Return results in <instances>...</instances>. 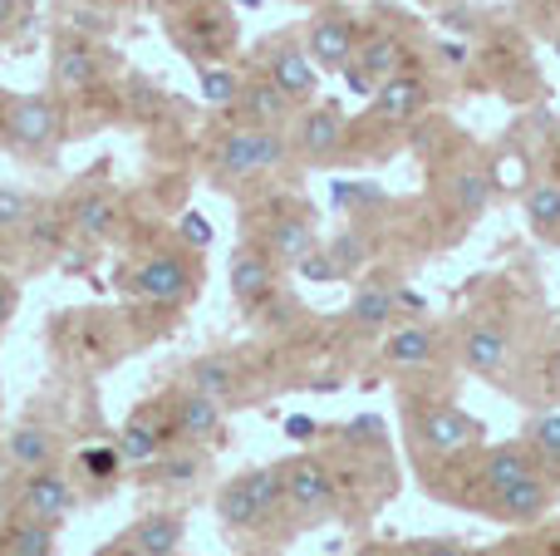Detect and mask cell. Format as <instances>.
Masks as SVG:
<instances>
[{
    "mask_svg": "<svg viewBox=\"0 0 560 556\" xmlns=\"http://www.w3.org/2000/svg\"><path fill=\"white\" fill-rule=\"evenodd\" d=\"M285 502V488H280V473L276 468H256L232 478L222 493H217V518L226 528H252V522H266L271 512Z\"/></svg>",
    "mask_w": 560,
    "mask_h": 556,
    "instance_id": "1",
    "label": "cell"
},
{
    "mask_svg": "<svg viewBox=\"0 0 560 556\" xmlns=\"http://www.w3.org/2000/svg\"><path fill=\"white\" fill-rule=\"evenodd\" d=\"M74 488H69V478H59V473L39 468L25 478V488H20V508H25L30 522H45V528H59V522L74 512Z\"/></svg>",
    "mask_w": 560,
    "mask_h": 556,
    "instance_id": "2",
    "label": "cell"
},
{
    "mask_svg": "<svg viewBox=\"0 0 560 556\" xmlns=\"http://www.w3.org/2000/svg\"><path fill=\"white\" fill-rule=\"evenodd\" d=\"M128 286H133V296H143V301L173 305V301H183V296H187L192 271H187L177 256H153V262H143L133 276H128Z\"/></svg>",
    "mask_w": 560,
    "mask_h": 556,
    "instance_id": "3",
    "label": "cell"
},
{
    "mask_svg": "<svg viewBox=\"0 0 560 556\" xmlns=\"http://www.w3.org/2000/svg\"><path fill=\"white\" fill-rule=\"evenodd\" d=\"M280 488H285V502L295 512H319L335 498V478H329L325 463H315V459L290 463V468L280 473Z\"/></svg>",
    "mask_w": 560,
    "mask_h": 556,
    "instance_id": "4",
    "label": "cell"
},
{
    "mask_svg": "<svg viewBox=\"0 0 560 556\" xmlns=\"http://www.w3.org/2000/svg\"><path fill=\"white\" fill-rule=\"evenodd\" d=\"M305 55L315 59V69H345L354 59V25H349V15H319L310 25Z\"/></svg>",
    "mask_w": 560,
    "mask_h": 556,
    "instance_id": "5",
    "label": "cell"
},
{
    "mask_svg": "<svg viewBox=\"0 0 560 556\" xmlns=\"http://www.w3.org/2000/svg\"><path fill=\"white\" fill-rule=\"evenodd\" d=\"M55 128H59V114L49 99H15L5 108V134L20 148H45L55 138Z\"/></svg>",
    "mask_w": 560,
    "mask_h": 556,
    "instance_id": "6",
    "label": "cell"
},
{
    "mask_svg": "<svg viewBox=\"0 0 560 556\" xmlns=\"http://www.w3.org/2000/svg\"><path fill=\"white\" fill-rule=\"evenodd\" d=\"M423 104H428V84L418 74H404V69L388 74L374 94L378 118H388V124H413V118L423 114Z\"/></svg>",
    "mask_w": 560,
    "mask_h": 556,
    "instance_id": "7",
    "label": "cell"
},
{
    "mask_svg": "<svg viewBox=\"0 0 560 556\" xmlns=\"http://www.w3.org/2000/svg\"><path fill=\"white\" fill-rule=\"evenodd\" d=\"M506 355H512V340H506V331L497 321H482V325H472V331H467L463 360L472 364V370H482V374L506 370Z\"/></svg>",
    "mask_w": 560,
    "mask_h": 556,
    "instance_id": "8",
    "label": "cell"
},
{
    "mask_svg": "<svg viewBox=\"0 0 560 556\" xmlns=\"http://www.w3.org/2000/svg\"><path fill=\"white\" fill-rule=\"evenodd\" d=\"M183 518H173V512H153V518H143L133 528V537H128V547L133 556H177L183 547Z\"/></svg>",
    "mask_w": 560,
    "mask_h": 556,
    "instance_id": "9",
    "label": "cell"
},
{
    "mask_svg": "<svg viewBox=\"0 0 560 556\" xmlns=\"http://www.w3.org/2000/svg\"><path fill=\"white\" fill-rule=\"evenodd\" d=\"M315 59L305 55V45H285L280 55L271 59V84L280 89L285 99H305L315 89Z\"/></svg>",
    "mask_w": 560,
    "mask_h": 556,
    "instance_id": "10",
    "label": "cell"
},
{
    "mask_svg": "<svg viewBox=\"0 0 560 556\" xmlns=\"http://www.w3.org/2000/svg\"><path fill=\"white\" fill-rule=\"evenodd\" d=\"M472 439H477V424L467 419V414H457V409H433L423 419V443L433 453H457V449H467Z\"/></svg>",
    "mask_w": 560,
    "mask_h": 556,
    "instance_id": "11",
    "label": "cell"
},
{
    "mask_svg": "<svg viewBox=\"0 0 560 556\" xmlns=\"http://www.w3.org/2000/svg\"><path fill=\"white\" fill-rule=\"evenodd\" d=\"M236 108H242L246 118H256V128H276L280 118H285L290 99L280 94L271 79H242V94H236Z\"/></svg>",
    "mask_w": 560,
    "mask_h": 556,
    "instance_id": "12",
    "label": "cell"
},
{
    "mask_svg": "<svg viewBox=\"0 0 560 556\" xmlns=\"http://www.w3.org/2000/svg\"><path fill=\"white\" fill-rule=\"evenodd\" d=\"M173 424L183 439H212V433H222V409H217V399L187 390L183 399L173 404Z\"/></svg>",
    "mask_w": 560,
    "mask_h": 556,
    "instance_id": "13",
    "label": "cell"
},
{
    "mask_svg": "<svg viewBox=\"0 0 560 556\" xmlns=\"http://www.w3.org/2000/svg\"><path fill=\"white\" fill-rule=\"evenodd\" d=\"M497 498V512H502L506 522H532V518H541L546 512V502H551V488H546L541 478H522V483H512V488H502V493H492Z\"/></svg>",
    "mask_w": 560,
    "mask_h": 556,
    "instance_id": "14",
    "label": "cell"
},
{
    "mask_svg": "<svg viewBox=\"0 0 560 556\" xmlns=\"http://www.w3.org/2000/svg\"><path fill=\"white\" fill-rule=\"evenodd\" d=\"M394 311H398V296L388 281H364L354 291V301H349V321L364 325V331H378L384 321H394Z\"/></svg>",
    "mask_w": 560,
    "mask_h": 556,
    "instance_id": "15",
    "label": "cell"
},
{
    "mask_svg": "<svg viewBox=\"0 0 560 556\" xmlns=\"http://www.w3.org/2000/svg\"><path fill=\"white\" fill-rule=\"evenodd\" d=\"M94 79H98V59L89 55V45L65 39V45L55 49V84L69 89V94H79V89H89Z\"/></svg>",
    "mask_w": 560,
    "mask_h": 556,
    "instance_id": "16",
    "label": "cell"
},
{
    "mask_svg": "<svg viewBox=\"0 0 560 556\" xmlns=\"http://www.w3.org/2000/svg\"><path fill=\"white\" fill-rule=\"evenodd\" d=\"M217 173L222 177H252L261 173V163H256V128H232V134L217 143Z\"/></svg>",
    "mask_w": 560,
    "mask_h": 556,
    "instance_id": "17",
    "label": "cell"
},
{
    "mask_svg": "<svg viewBox=\"0 0 560 556\" xmlns=\"http://www.w3.org/2000/svg\"><path fill=\"white\" fill-rule=\"evenodd\" d=\"M266 291H271V262L256 252H236L232 256V296L242 305H256Z\"/></svg>",
    "mask_w": 560,
    "mask_h": 556,
    "instance_id": "18",
    "label": "cell"
},
{
    "mask_svg": "<svg viewBox=\"0 0 560 556\" xmlns=\"http://www.w3.org/2000/svg\"><path fill=\"white\" fill-rule=\"evenodd\" d=\"M339 138H345V118H339V108H315V114L300 124V148L315 158H329L339 148Z\"/></svg>",
    "mask_w": 560,
    "mask_h": 556,
    "instance_id": "19",
    "label": "cell"
},
{
    "mask_svg": "<svg viewBox=\"0 0 560 556\" xmlns=\"http://www.w3.org/2000/svg\"><path fill=\"white\" fill-rule=\"evenodd\" d=\"M187 384H192L197 394H207V399H232L236 394V370L232 360H192V370H187Z\"/></svg>",
    "mask_w": 560,
    "mask_h": 556,
    "instance_id": "20",
    "label": "cell"
},
{
    "mask_svg": "<svg viewBox=\"0 0 560 556\" xmlns=\"http://www.w3.org/2000/svg\"><path fill=\"white\" fill-rule=\"evenodd\" d=\"M114 217H118V207H114V197H108V193H89V197H79V202H74V227H79V236H84V242L108 236Z\"/></svg>",
    "mask_w": 560,
    "mask_h": 556,
    "instance_id": "21",
    "label": "cell"
},
{
    "mask_svg": "<svg viewBox=\"0 0 560 556\" xmlns=\"http://www.w3.org/2000/svg\"><path fill=\"white\" fill-rule=\"evenodd\" d=\"M384 355L394 364H428L433 360V331H428V325H404V331L388 335Z\"/></svg>",
    "mask_w": 560,
    "mask_h": 556,
    "instance_id": "22",
    "label": "cell"
},
{
    "mask_svg": "<svg viewBox=\"0 0 560 556\" xmlns=\"http://www.w3.org/2000/svg\"><path fill=\"white\" fill-rule=\"evenodd\" d=\"M447 197H453L463 212H482V207L492 202V177H487L482 167H457L453 183H447Z\"/></svg>",
    "mask_w": 560,
    "mask_h": 556,
    "instance_id": "23",
    "label": "cell"
},
{
    "mask_svg": "<svg viewBox=\"0 0 560 556\" xmlns=\"http://www.w3.org/2000/svg\"><path fill=\"white\" fill-rule=\"evenodd\" d=\"M482 478H487L492 493H502V488H512V483L532 478V459H526L522 449H497L492 459L482 463Z\"/></svg>",
    "mask_w": 560,
    "mask_h": 556,
    "instance_id": "24",
    "label": "cell"
},
{
    "mask_svg": "<svg viewBox=\"0 0 560 556\" xmlns=\"http://www.w3.org/2000/svg\"><path fill=\"white\" fill-rule=\"evenodd\" d=\"M5 449H10V463H15V468L39 473L49 463V453H55V439H49L45 429H20L15 439L5 443Z\"/></svg>",
    "mask_w": 560,
    "mask_h": 556,
    "instance_id": "25",
    "label": "cell"
},
{
    "mask_svg": "<svg viewBox=\"0 0 560 556\" xmlns=\"http://www.w3.org/2000/svg\"><path fill=\"white\" fill-rule=\"evenodd\" d=\"M354 65L364 69L369 79H378V84H384L388 74H398V45L394 39H369V45H354Z\"/></svg>",
    "mask_w": 560,
    "mask_h": 556,
    "instance_id": "26",
    "label": "cell"
},
{
    "mask_svg": "<svg viewBox=\"0 0 560 556\" xmlns=\"http://www.w3.org/2000/svg\"><path fill=\"white\" fill-rule=\"evenodd\" d=\"M49 552H55V528L30 522V518H20L10 528V556H49Z\"/></svg>",
    "mask_w": 560,
    "mask_h": 556,
    "instance_id": "27",
    "label": "cell"
},
{
    "mask_svg": "<svg viewBox=\"0 0 560 556\" xmlns=\"http://www.w3.org/2000/svg\"><path fill=\"white\" fill-rule=\"evenodd\" d=\"M158 453H163V433L158 429H148V424H128L124 429V439H118V459H128V463H153Z\"/></svg>",
    "mask_w": 560,
    "mask_h": 556,
    "instance_id": "28",
    "label": "cell"
},
{
    "mask_svg": "<svg viewBox=\"0 0 560 556\" xmlns=\"http://www.w3.org/2000/svg\"><path fill=\"white\" fill-rule=\"evenodd\" d=\"M526 217L536 232H560V187H532L526 193Z\"/></svg>",
    "mask_w": 560,
    "mask_h": 556,
    "instance_id": "29",
    "label": "cell"
},
{
    "mask_svg": "<svg viewBox=\"0 0 560 556\" xmlns=\"http://www.w3.org/2000/svg\"><path fill=\"white\" fill-rule=\"evenodd\" d=\"M271 246H276V256H280V262H290V266H295L300 256H310V252H315V236H310V227H305V222H280L276 232H271Z\"/></svg>",
    "mask_w": 560,
    "mask_h": 556,
    "instance_id": "30",
    "label": "cell"
},
{
    "mask_svg": "<svg viewBox=\"0 0 560 556\" xmlns=\"http://www.w3.org/2000/svg\"><path fill=\"white\" fill-rule=\"evenodd\" d=\"M236 94H242V79H236L226 65H207V69H202V99H207V104L232 108Z\"/></svg>",
    "mask_w": 560,
    "mask_h": 556,
    "instance_id": "31",
    "label": "cell"
},
{
    "mask_svg": "<svg viewBox=\"0 0 560 556\" xmlns=\"http://www.w3.org/2000/svg\"><path fill=\"white\" fill-rule=\"evenodd\" d=\"M532 449L541 453L551 468H560V414H541L532 424Z\"/></svg>",
    "mask_w": 560,
    "mask_h": 556,
    "instance_id": "32",
    "label": "cell"
},
{
    "mask_svg": "<svg viewBox=\"0 0 560 556\" xmlns=\"http://www.w3.org/2000/svg\"><path fill=\"white\" fill-rule=\"evenodd\" d=\"M256 163H261V173L285 163V138H280V128H256Z\"/></svg>",
    "mask_w": 560,
    "mask_h": 556,
    "instance_id": "33",
    "label": "cell"
},
{
    "mask_svg": "<svg viewBox=\"0 0 560 556\" xmlns=\"http://www.w3.org/2000/svg\"><path fill=\"white\" fill-rule=\"evenodd\" d=\"M325 256H329V266H335V276H345V271H354V266L364 262V246H359V236H339Z\"/></svg>",
    "mask_w": 560,
    "mask_h": 556,
    "instance_id": "34",
    "label": "cell"
},
{
    "mask_svg": "<svg viewBox=\"0 0 560 556\" xmlns=\"http://www.w3.org/2000/svg\"><path fill=\"white\" fill-rule=\"evenodd\" d=\"M30 217V197L15 187H0V227H20Z\"/></svg>",
    "mask_w": 560,
    "mask_h": 556,
    "instance_id": "35",
    "label": "cell"
},
{
    "mask_svg": "<svg viewBox=\"0 0 560 556\" xmlns=\"http://www.w3.org/2000/svg\"><path fill=\"white\" fill-rule=\"evenodd\" d=\"M79 463H84V473H94V478H114L118 473V449H84L79 453Z\"/></svg>",
    "mask_w": 560,
    "mask_h": 556,
    "instance_id": "36",
    "label": "cell"
},
{
    "mask_svg": "<svg viewBox=\"0 0 560 556\" xmlns=\"http://www.w3.org/2000/svg\"><path fill=\"white\" fill-rule=\"evenodd\" d=\"M295 271L305 276V281H339V276H335V266H329V256H325V252H310V256H300V262H295Z\"/></svg>",
    "mask_w": 560,
    "mask_h": 556,
    "instance_id": "37",
    "label": "cell"
},
{
    "mask_svg": "<svg viewBox=\"0 0 560 556\" xmlns=\"http://www.w3.org/2000/svg\"><path fill=\"white\" fill-rule=\"evenodd\" d=\"M177 236H183L187 246H207V242H212V227H207V217L187 212L183 222H177Z\"/></svg>",
    "mask_w": 560,
    "mask_h": 556,
    "instance_id": "38",
    "label": "cell"
},
{
    "mask_svg": "<svg viewBox=\"0 0 560 556\" xmlns=\"http://www.w3.org/2000/svg\"><path fill=\"white\" fill-rule=\"evenodd\" d=\"M335 202H339V207H359V202H374V187H354V183H335Z\"/></svg>",
    "mask_w": 560,
    "mask_h": 556,
    "instance_id": "39",
    "label": "cell"
},
{
    "mask_svg": "<svg viewBox=\"0 0 560 556\" xmlns=\"http://www.w3.org/2000/svg\"><path fill=\"white\" fill-rule=\"evenodd\" d=\"M192 473H197V459H173L167 463V478L173 483H192Z\"/></svg>",
    "mask_w": 560,
    "mask_h": 556,
    "instance_id": "40",
    "label": "cell"
},
{
    "mask_svg": "<svg viewBox=\"0 0 560 556\" xmlns=\"http://www.w3.org/2000/svg\"><path fill=\"white\" fill-rule=\"evenodd\" d=\"M413 556H463V547H453V542H423Z\"/></svg>",
    "mask_w": 560,
    "mask_h": 556,
    "instance_id": "41",
    "label": "cell"
},
{
    "mask_svg": "<svg viewBox=\"0 0 560 556\" xmlns=\"http://www.w3.org/2000/svg\"><path fill=\"white\" fill-rule=\"evenodd\" d=\"M285 433L290 439H305V433H315V424H310L305 414H295V419H285Z\"/></svg>",
    "mask_w": 560,
    "mask_h": 556,
    "instance_id": "42",
    "label": "cell"
},
{
    "mask_svg": "<svg viewBox=\"0 0 560 556\" xmlns=\"http://www.w3.org/2000/svg\"><path fill=\"white\" fill-rule=\"evenodd\" d=\"M10 311H15V296H10V286L0 281V325L10 321Z\"/></svg>",
    "mask_w": 560,
    "mask_h": 556,
    "instance_id": "43",
    "label": "cell"
},
{
    "mask_svg": "<svg viewBox=\"0 0 560 556\" xmlns=\"http://www.w3.org/2000/svg\"><path fill=\"white\" fill-rule=\"evenodd\" d=\"M443 59H447V65H463V59H467V45H443Z\"/></svg>",
    "mask_w": 560,
    "mask_h": 556,
    "instance_id": "44",
    "label": "cell"
},
{
    "mask_svg": "<svg viewBox=\"0 0 560 556\" xmlns=\"http://www.w3.org/2000/svg\"><path fill=\"white\" fill-rule=\"evenodd\" d=\"M10 10H15V0H0V25L10 20Z\"/></svg>",
    "mask_w": 560,
    "mask_h": 556,
    "instance_id": "45",
    "label": "cell"
},
{
    "mask_svg": "<svg viewBox=\"0 0 560 556\" xmlns=\"http://www.w3.org/2000/svg\"><path fill=\"white\" fill-rule=\"evenodd\" d=\"M551 374H556V384H560V350H556V360H551Z\"/></svg>",
    "mask_w": 560,
    "mask_h": 556,
    "instance_id": "46",
    "label": "cell"
},
{
    "mask_svg": "<svg viewBox=\"0 0 560 556\" xmlns=\"http://www.w3.org/2000/svg\"><path fill=\"white\" fill-rule=\"evenodd\" d=\"M236 5H261V0H236Z\"/></svg>",
    "mask_w": 560,
    "mask_h": 556,
    "instance_id": "47",
    "label": "cell"
}]
</instances>
